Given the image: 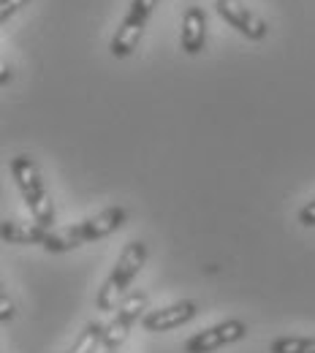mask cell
Listing matches in <instances>:
<instances>
[{"mask_svg": "<svg viewBox=\"0 0 315 353\" xmlns=\"http://www.w3.org/2000/svg\"><path fill=\"white\" fill-rule=\"evenodd\" d=\"M296 221L302 223L305 228H315V199L313 201H307V204L296 212Z\"/></svg>", "mask_w": 315, "mask_h": 353, "instance_id": "obj_14", "label": "cell"}, {"mask_svg": "<svg viewBox=\"0 0 315 353\" xmlns=\"http://www.w3.org/2000/svg\"><path fill=\"white\" fill-rule=\"evenodd\" d=\"M103 329H106V323H101V321H90V323L79 332V337L74 340V345H71L65 353H98L101 337H103Z\"/></svg>", "mask_w": 315, "mask_h": 353, "instance_id": "obj_11", "label": "cell"}, {"mask_svg": "<svg viewBox=\"0 0 315 353\" xmlns=\"http://www.w3.org/2000/svg\"><path fill=\"white\" fill-rule=\"evenodd\" d=\"M147 305H150V296L144 291H136L131 296H125L117 307V315L106 323L103 329V337H101V345H98V353H117L120 345L128 340L131 329L136 323H141V318L147 315Z\"/></svg>", "mask_w": 315, "mask_h": 353, "instance_id": "obj_4", "label": "cell"}, {"mask_svg": "<svg viewBox=\"0 0 315 353\" xmlns=\"http://www.w3.org/2000/svg\"><path fill=\"white\" fill-rule=\"evenodd\" d=\"M158 3L161 0H131L128 14L123 17V22H120V28H117V33L112 36V44H109V52L114 57H131L134 54V49L144 36L147 19L152 17Z\"/></svg>", "mask_w": 315, "mask_h": 353, "instance_id": "obj_5", "label": "cell"}, {"mask_svg": "<svg viewBox=\"0 0 315 353\" xmlns=\"http://www.w3.org/2000/svg\"><path fill=\"white\" fill-rule=\"evenodd\" d=\"M49 231L39 223H22V221H3L0 223V236L8 245H41L44 248L49 239Z\"/></svg>", "mask_w": 315, "mask_h": 353, "instance_id": "obj_10", "label": "cell"}, {"mask_svg": "<svg viewBox=\"0 0 315 353\" xmlns=\"http://www.w3.org/2000/svg\"><path fill=\"white\" fill-rule=\"evenodd\" d=\"M0 305H3V312H0V323L6 326V323H8L11 318H14V305H11V299H8L6 294L0 296Z\"/></svg>", "mask_w": 315, "mask_h": 353, "instance_id": "obj_15", "label": "cell"}, {"mask_svg": "<svg viewBox=\"0 0 315 353\" xmlns=\"http://www.w3.org/2000/svg\"><path fill=\"white\" fill-rule=\"evenodd\" d=\"M125 221H128V210L125 207H106L98 215L85 218L82 223H74L68 228H52L44 250H49V253H68V250H74L79 245L106 239L109 234L120 231L125 225Z\"/></svg>", "mask_w": 315, "mask_h": 353, "instance_id": "obj_1", "label": "cell"}, {"mask_svg": "<svg viewBox=\"0 0 315 353\" xmlns=\"http://www.w3.org/2000/svg\"><path fill=\"white\" fill-rule=\"evenodd\" d=\"M147 256H150V250H147V242H141V239H134V242H128L123 248V253H120L117 264L112 269V274L106 277V283L101 285V291L95 296V310L112 312V310L120 307L117 302L131 288V283L136 280V274L141 272V266L147 264Z\"/></svg>", "mask_w": 315, "mask_h": 353, "instance_id": "obj_3", "label": "cell"}, {"mask_svg": "<svg viewBox=\"0 0 315 353\" xmlns=\"http://www.w3.org/2000/svg\"><path fill=\"white\" fill-rule=\"evenodd\" d=\"M180 44H182V52L190 54V57H196V54L204 52V46H207V14H204V8L190 6L185 11Z\"/></svg>", "mask_w": 315, "mask_h": 353, "instance_id": "obj_9", "label": "cell"}, {"mask_svg": "<svg viewBox=\"0 0 315 353\" xmlns=\"http://www.w3.org/2000/svg\"><path fill=\"white\" fill-rule=\"evenodd\" d=\"M196 315H199V305L193 299H182V302H174L169 307L147 310V315L141 318V329L152 332V334H163V332H172V329H180L185 323H190Z\"/></svg>", "mask_w": 315, "mask_h": 353, "instance_id": "obj_8", "label": "cell"}, {"mask_svg": "<svg viewBox=\"0 0 315 353\" xmlns=\"http://www.w3.org/2000/svg\"><path fill=\"white\" fill-rule=\"evenodd\" d=\"M8 169H11V176L22 193L25 207L30 210V218L44 228H54V204H52V196L46 190L39 163L30 155H14Z\"/></svg>", "mask_w": 315, "mask_h": 353, "instance_id": "obj_2", "label": "cell"}, {"mask_svg": "<svg viewBox=\"0 0 315 353\" xmlns=\"http://www.w3.org/2000/svg\"><path fill=\"white\" fill-rule=\"evenodd\" d=\"M8 79H11V68H8V65H3V88L8 85Z\"/></svg>", "mask_w": 315, "mask_h": 353, "instance_id": "obj_16", "label": "cell"}, {"mask_svg": "<svg viewBox=\"0 0 315 353\" xmlns=\"http://www.w3.org/2000/svg\"><path fill=\"white\" fill-rule=\"evenodd\" d=\"M22 6H28V0H0V22L6 25Z\"/></svg>", "mask_w": 315, "mask_h": 353, "instance_id": "obj_13", "label": "cell"}, {"mask_svg": "<svg viewBox=\"0 0 315 353\" xmlns=\"http://www.w3.org/2000/svg\"><path fill=\"white\" fill-rule=\"evenodd\" d=\"M270 353H315V337L283 334L270 343Z\"/></svg>", "mask_w": 315, "mask_h": 353, "instance_id": "obj_12", "label": "cell"}, {"mask_svg": "<svg viewBox=\"0 0 315 353\" xmlns=\"http://www.w3.org/2000/svg\"><path fill=\"white\" fill-rule=\"evenodd\" d=\"M245 337H247V323L242 318H225L221 323L201 329L193 337H187L182 345V353H215L225 345L242 343Z\"/></svg>", "mask_w": 315, "mask_h": 353, "instance_id": "obj_6", "label": "cell"}, {"mask_svg": "<svg viewBox=\"0 0 315 353\" xmlns=\"http://www.w3.org/2000/svg\"><path fill=\"white\" fill-rule=\"evenodd\" d=\"M215 8H218V14L223 17L225 22L236 33H242L245 39H250V41H264L267 39V33H270L267 22L253 8H247L242 0H218Z\"/></svg>", "mask_w": 315, "mask_h": 353, "instance_id": "obj_7", "label": "cell"}]
</instances>
